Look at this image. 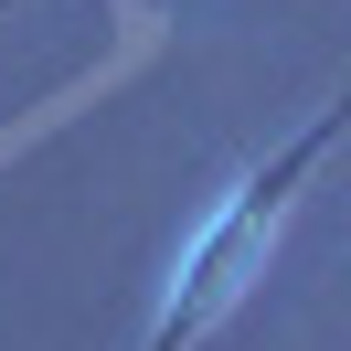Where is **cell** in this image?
<instances>
[{
  "label": "cell",
  "instance_id": "6da1fadb",
  "mask_svg": "<svg viewBox=\"0 0 351 351\" xmlns=\"http://www.w3.org/2000/svg\"><path fill=\"white\" fill-rule=\"evenodd\" d=\"M341 138H351V86L330 96L308 128H287L277 149H266L256 171H245L234 192L213 202V223L181 245L171 287H160V319H149V341H138V351H192V341H213V330L234 319L245 287H256V277H266V256H277L287 213H298V192L330 171V149H341Z\"/></svg>",
  "mask_w": 351,
  "mask_h": 351
},
{
  "label": "cell",
  "instance_id": "7a4b0ae2",
  "mask_svg": "<svg viewBox=\"0 0 351 351\" xmlns=\"http://www.w3.org/2000/svg\"><path fill=\"white\" fill-rule=\"evenodd\" d=\"M0 11H22V0H0Z\"/></svg>",
  "mask_w": 351,
  "mask_h": 351
}]
</instances>
